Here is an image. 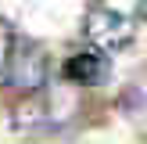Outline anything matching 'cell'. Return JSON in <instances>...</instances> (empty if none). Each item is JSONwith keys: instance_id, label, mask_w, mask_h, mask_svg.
Returning a JSON list of instances; mask_svg holds the SVG:
<instances>
[{"instance_id": "cell-4", "label": "cell", "mask_w": 147, "mask_h": 144, "mask_svg": "<svg viewBox=\"0 0 147 144\" xmlns=\"http://www.w3.org/2000/svg\"><path fill=\"white\" fill-rule=\"evenodd\" d=\"M14 43H18V36H14V29L7 25L4 18H0V83L7 79V65H11V54H14Z\"/></svg>"}, {"instance_id": "cell-1", "label": "cell", "mask_w": 147, "mask_h": 144, "mask_svg": "<svg viewBox=\"0 0 147 144\" xmlns=\"http://www.w3.org/2000/svg\"><path fill=\"white\" fill-rule=\"evenodd\" d=\"M83 33L86 40L93 43V50L108 54V50H122L133 43V22L126 18L122 11H111V7H90L83 22Z\"/></svg>"}, {"instance_id": "cell-3", "label": "cell", "mask_w": 147, "mask_h": 144, "mask_svg": "<svg viewBox=\"0 0 147 144\" xmlns=\"http://www.w3.org/2000/svg\"><path fill=\"white\" fill-rule=\"evenodd\" d=\"M108 69H111V61H108L100 50H76L72 58H65V79L68 83H76V86H93V83H100V79L108 76Z\"/></svg>"}, {"instance_id": "cell-5", "label": "cell", "mask_w": 147, "mask_h": 144, "mask_svg": "<svg viewBox=\"0 0 147 144\" xmlns=\"http://www.w3.org/2000/svg\"><path fill=\"white\" fill-rule=\"evenodd\" d=\"M136 14H140V18H147V0H136Z\"/></svg>"}, {"instance_id": "cell-2", "label": "cell", "mask_w": 147, "mask_h": 144, "mask_svg": "<svg viewBox=\"0 0 147 144\" xmlns=\"http://www.w3.org/2000/svg\"><path fill=\"white\" fill-rule=\"evenodd\" d=\"M4 83H11L22 94H40L47 86V54H43L40 43H32V40H18L14 43V54H11Z\"/></svg>"}]
</instances>
